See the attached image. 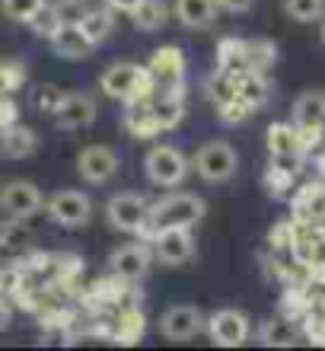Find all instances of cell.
Segmentation results:
<instances>
[{
	"mask_svg": "<svg viewBox=\"0 0 325 351\" xmlns=\"http://www.w3.org/2000/svg\"><path fill=\"white\" fill-rule=\"evenodd\" d=\"M99 86H103L105 96L121 99L125 106H128V102L150 99V96L157 93V84H153L150 71L134 64V61H118V64L105 67L103 77H99Z\"/></svg>",
	"mask_w": 325,
	"mask_h": 351,
	"instance_id": "cell-1",
	"label": "cell"
},
{
	"mask_svg": "<svg viewBox=\"0 0 325 351\" xmlns=\"http://www.w3.org/2000/svg\"><path fill=\"white\" fill-rule=\"evenodd\" d=\"M207 204L205 198H198L192 192H179V195H163L157 204H150L147 214V240L150 233L159 227H198L205 221Z\"/></svg>",
	"mask_w": 325,
	"mask_h": 351,
	"instance_id": "cell-2",
	"label": "cell"
},
{
	"mask_svg": "<svg viewBox=\"0 0 325 351\" xmlns=\"http://www.w3.org/2000/svg\"><path fill=\"white\" fill-rule=\"evenodd\" d=\"M192 167H195V173L201 176L205 182L220 185V182H226V179H233L236 167H239V157H236V150H233L226 141H207V144L198 147Z\"/></svg>",
	"mask_w": 325,
	"mask_h": 351,
	"instance_id": "cell-3",
	"label": "cell"
},
{
	"mask_svg": "<svg viewBox=\"0 0 325 351\" xmlns=\"http://www.w3.org/2000/svg\"><path fill=\"white\" fill-rule=\"evenodd\" d=\"M144 173H147V179L153 185H159V189H176V185L185 182L188 160L182 150L169 147V144H157V147L144 157Z\"/></svg>",
	"mask_w": 325,
	"mask_h": 351,
	"instance_id": "cell-4",
	"label": "cell"
},
{
	"mask_svg": "<svg viewBox=\"0 0 325 351\" xmlns=\"http://www.w3.org/2000/svg\"><path fill=\"white\" fill-rule=\"evenodd\" d=\"M147 243L153 250V259L163 262V265H185L195 256L192 227H159V230L150 233Z\"/></svg>",
	"mask_w": 325,
	"mask_h": 351,
	"instance_id": "cell-5",
	"label": "cell"
},
{
	"mask_svg": "<svg viewBox=\"0 0 325 351\" xmlns=\"http://www.w3.org/2000/svg\"><path fill=\"white\" fill-rule=\"evenodd\" d=\"M147 214H150V204L138 192H118V195H112L109 204H105V217L121 233H140V237H147Z\"/></svg>",
	"mask_w": 325,
	"mask_h": 351,
	"instance_id": "cell-6",
	"label": "cell"
},
{
	"mask_svg": "<svg viewBox=\"0 0 325 351\" xmlns=\"http://www.w3.org/2000/svg\"><path fill=\"white\" fill-rule=\"evenodd\" d=\"M45 211L57 227H70V230H77V227H83V223L90 221L93 202H90V195L80 192V189H61V192H55L45 202Z\"/></svg>",
	"mask_w": 325,
	"mask_h": 351,
	"instance_id": "cell-7",
	"label": "cell"
},
{
	"mask_svg": "<svg viewBox=\"0 0 325 351\" xmlns=\"http://www.w3.org/2000/svg\"><path fill=\"white\" fill-rule=\"evenodd\" d=\"M205 332L220 348H239L249 339V316L242 310H236V306H223V310H214L207 316Z\"/></svg>",
	"mask_w": 325,
	"mask_h": 351,
	"instance_id": "cell-8",
	"label": "cell"
},
{
	"mask_svg": "<svg viewBox=\"0 0 325 351\" xmlns=\"http://www.w3.org/2000/svg\"><path fill=\"white\" fill-rule=\"evenodd\" d=\"M205 313L198 310V306H169V310H163V316H159V335L166 339V342H192L198 332H205Z\"/></svg>",
	"mask_w": 325,
	"mask_h": 351,
	"instance_id": "cell-9",
	"label": "cell"
},
{
	"mask_svg": "<svg viewBox=\"0 0 325 351\" xmlns=\"http://www.w3.org/2000/svg\"><path fill=\"white\" fill-rule=\"evenodd\" d=\"M42 189L36 182H29V179H13V182L3 185V192H0V211L7 214V217H19V221H26L32 214L42 211Z\"/></svg>",
	"mask_w": 325,
	"mask_h": 351,
	"instance_id": "cell-10",
	"label": "cell"
},
{
	"mask_svg": "<svg viewBox=\"0 0 325 351\" xmlns=\"http://www.w3.org/2000/svg\"><path fill=\"white\" fill-rule=\"evenodd\" d=\"M185 51L179 45H163L153 51V58H150V77H153V84H157V90H179V86L185 84Z\"/></svg>",
	"mask_w": 325,
	"mask_h": 351,
	"instance_id": "cell-11",
	"label": "cell"
},
{
	"mask_svg": "<svg viewBox=\"0 0 325 351\" xmlns=\"http://www.w3.org/2000/svg\"><path fill=\"white\" fill-rule=\"evenodd\" d=\"M118 163H121L118 154L105 147V144H93V147H83L77 154V173L90 185H105L109 179H115Z\"/></svg>",
	"mask_w": 325,
	"mask_h": 351,
	"instance_id": "cell-12",
	"label": "cell"
},
{
	"mask_svg": "<svg viewBox=\"0 0 325 351\" xmlns=\"http://www.w3.org/2000/svg\"><path fill=\"white\" fill-rule=\"evenodd\" d=\"M150 262H153V250L147 243H128L109 256V271L121 281H138L150 271Z\"/></svg>",
	"mask_w": 325,
	"mask_h": 351,
	"instance_id": "cell-13",
	"label": "cell"
},
{
	"mask_svg": "<svg viewBox=\"0 0 325 351\" xmlns=\"http://www.w3.org/2000/svg\"><path fill=\"white\" fill-rule=\"evenodd\" d=\"M51 119L61 131H83L96 121V102L83 93H64V99H61Z\"/></svg>",
	"mask_w": 325,
	"mask_h": 351,
	"instance_id": "cell-14",
	"label": "cell"
},
{
	"mask_svg": "<svg viewBox=\"0 0 325 351\" xmlns=\"http://www.w3.org/2000/svg\"><path fill=\"white\" fill-rule=\"evenodd\" d=\"M51 42V51H55L57 58H64V61H83L90 51H93V42L83 36V29L77 26V23H61V26L55 29V36L48 38Z\"/></svg>",
	"mask_w": 325,
	"mask_h": 351,
	"instance_id": "cell-15",
	"label": "cell"
},
{
	"mask_svg": "<svg viewBox=\"0 0 325 351\" xmlns=\"http://www.w3.org/2000/svg\"><path fill=\"white\" fill-rule=\"evenodd\" d=\"M300 319L290 316H271L259 326V342L265 348H294L303 339V326H297Z\"/></svg>",
	"mask_w": 325,
	"mask_h": 351,
	"instance_id": "cell-16",
	"label": "cell"
},
{
	"mask_svg": "<svg viewBox=\"0 0 325 351\" xmlns=\"http://www.w3.org/2000/svg\"><path fill=\"white\" fill-rule=\"evenodd\" d=\"M268 154H271V160H281V163L294 167V160L303 154L294 121H274L268 128Z\"/></svg>",
	"mask_w": 325,
	"mask_h": 351,
	"instance_id": "cell-17",
	"label": "cell"
},
{
	"mask_svg": "<svg viewBox=\"0 0 325 351\" xmlns=\"http://www.w3.org/2000/svg\"><path fill=\"white\" fill-rule=\"evenodd\" d=\"M38 147L36 131L26 128V125H3L0 128V157L3 160H26L32 157Z\"/></svg>",
	"mask_w": 325,
	"mask_h": 351,
	"instance_id": "cell-18",
	"label": "cell"
},
{
	"mask_svg": "<svg viewBox=\"0 0 325 351\" xmlns=\"http://www.w3.org/2000/svg\"><path fill=\"white\" fill-rule=\"evenodd\" d=\"M150 112L163 131L176 128L179 121L185 119V99H182V86L179 90H157L150 96Z\"/></svg>",
	"mask_w": 325,
	"mask_h": 351,
	"instance_id": "cell-19",
	"label": "cell"
},
{
	"mask_svg": "<svg viewBox=\"0 0 325 351\" xmlns=\"http://www.w3.org/2000/svg\"><path fill=\"white\" fill-rule=\"evenodd\" d=\"M172 13L185 29H211L220 7H217V0H176Z\"/></svg>",
	"mask_w": 325,
	"mask_h": 351,
	"instance_id": "cell-20",
	"label": "cell"
},
{
	"mask_svg": "<svg viewBox=\"0 0 325 351\" xmlns=\"http://www.w3.org/2000/svg\"><path fill=\"white\" fill-rule=\"evenodd\" d=\"M233 80H236V96L242 102H249L252 109H261L271 96V84L268 77L261 74V71H233Z\"/></svg>",
	"mask_w": 325,
	"mask_h": 351,
	"instance_id": "cell-21",
	"label": "cell"
},
{
	"mask_svg": "<svg viewBox=\"0 0 325 351\" xmlns=\"http://www.w3.org/2000/svg\"><path fill=\"white\" fill-rule=\"evenodd\" d=\"M290 119H294L297 128H325V93H319V90L303 93L294 102Z\"/></svg>",
	"mask_w": 325,
	"mask_h": 351,
	"instance_id": "cell-22",
	"label": "cell"
},
{
	"mask_svg": "<svg viewBox=\"0 0 325 351\" xmlns=\"http://www.w3.org/2000/svg\"><path fill=\"white\" fill-rule=\"evenodd\" d=\"M77 26L83 29V36L93 42V45H103L105 38L112 36V29H115V10L105 3V7H90L80 13L77 19Z\"/></svg>",
	"mask_w": 325,
	"mask_h": 351,
	"instance_id": "cell-23",
	"label": "cell"
},
{
	"mask_svg": "<svg viewBox=\"0 0 325 351\" xmlns=\"http://www.w3.org/2000/svg\"><path fill=\"white\" fill-rule=\"evenodd\" d=\"M125 128L134 134V138H157L159 125L153 119V112H150V99H140V102H128V115H125Z\"/></svg>",
	"mask_w": 325,
	"mask_h": 351,
	"instance_id": "cell-24",
	"label": "cell"
},
{
	"mask_svg": "<svg viewBox=\"0 0 325 351\" xmlns=\"http://www.w3.org/2000/svg\"><path fill=\"white\" fill-rule=\"evenodd\" d=\"M131 19L144 32H159L169 23V3L166 0H140L134 13H131Z\"/></svg>",
	"mask_w": 325,
	"mask_h": 351,
	"instance_id": "cell-25",
	"label": "cell"
},
{
	"mask_svg": "<svg viewBox=\"0 0 325 351\" xmlns=\"http://www.w3.org/2000/svg\"><path fill=\"white\" fill-rule=\"evenodd\" d=\"M29 246H32V230L19 217H13V221H7L0 227V252L3 256H19Z\"/></svg>",
	"mask_w": 325,
	"mask_h": 351,
	"instance_id": "cell-26",
	"label": "cell"
},
{
	"mask_svg": "<svg viewBox=\"0 0 325 351\" xmlns=\"http://www.w3.org/2000/svg\"><path fill=\"white\" fill-rule=\"evenodd\" d=\"M144 332H147V319H144V313H140L138 306H131V310H121L118 326H115L112 339L121 345H134V342H140Z\"/></svg>",
	"mask_w": 325,
	"mask_h": 351,
	"instance_id": "cell-27",
	"label": "cell"
},
{
	"mask_svg": "<svg viewBox=\"0 0 325 351\" xmlns=\"http://www.w3.org/2000/svg\"><path fill=\"white\" fill-rule=\"evenodd\" d=\"M278 61V45L271 38H249L246 42V71H268Z\"/></svg>",
	"mask_w": 325,
	"mask_h": 351,
	"instance_id": "cell-28",
	"label": "cell"
},
{
	"mask_svg": "<svg viewBox=\"0 0 325 351\" xmlns=\"http://www.w3.org/2000/svg\"><path fill=\"white\" fill-rule=\"evenodd\" d=\"M217 67L220 71H242L246 67V38L226 36L217 42Z\"/></svg>",
	"mask_w": 325,
	"mask_h": 351,
	"instance_id": "cell-29",
	"label": "cell"
},
{
	"mask_svg": "<svg viewBox=\"0 0 325 351\" xmlns=\"http://www.w3.org/2000/svg\"><path fill=\"white\" fill-rule=\"evenodd\" d=\"M290 185H294V167L281 163V160H271L268 173H265V189H268L271 195L284 198V195L290 192Z\"/></svg>",
	"mask_w": 325,
	"mask_h": 351,
	"instance_id": "cell-30",
	"label": "cell"
},
{
	"mask_svg": "<svg viewBox=\"0 0 325 351\" xmlns=\"http://www.w3.org/2000/svg\"><path fill=\"white\" fill-rule=\"evenodd\" d=\"M284 13L297 23H316L325 13V0H284Z\"/></svg>",
	"mask_w": 325,
	"mask_h": 351,
	"instance_id": "cell-31",
	"label": "cell"
},
{
	"mask_svg": "<svg viewBox=\"0 0 325 351\" xmlns=\"http://www.w3.org/2000/svg\"><path fill=\"white\" fill-rule=\"evenodd\" d=\"M61 23H64V16H61V13H57V7H51V3H45V7L38 10L36 16L29 19V26L36 29L38 36H45V38L55 36V29L61 26Z\"/></svg>",
	"mask_w": 325,
	"mask_h": 351,
	"instance_id": "cell-32",
	"label": "cell"
},
{
	"mask_svg": "<svg viewBox=\"0 0 325 351\" xmlns=\"http://www.w3.org/2000/svg\"><path fill=\"white\" fill-rule=\"evenodd\" d=\"M61 99H64V93L57 90V86L51 84H42L32 90V109L36 112H48V115H55V109L61 106Z\"/></svg>",
	"mask_w": 325,
	"mask_h": 351,
	"instance_id": "cell-33",
	"label": "cell"
},
{
	"mask_svg": "<svg viewBox=\"0 0 325 351\" xmlns=\"http://www.w3.org/2000/svg\"><path fill=\"white\" fill-rule=\"evenodd\" d=\"M0 7H3V13H7L10 19H16V23H29L38 10L45 7V0H0Z\"/></svg>",
	"mask_w": 325,
	"mask_h": 351,
	"instance_id": "cell-34",
	"label": "cell"
},
{
	"mask_svg": "<svg viewBox=\"0 0 325 351\" xmlns=\"http://www.w3.org/2000/svg\"><path fill=\"white\" fill-rule=\"evenodd\" d=\"M300 240V227L294 221H281L271 227L268 233V243H271V250H290L294 243Z\"/></svg>",
	"mask_w": 325,
	"mask_h": 351,
	"instance_id": "cell-35",
	"label": "cell"
},
{
	"mask_svg": "<svg viewBox=\"0 0 325 351\" xmlns=\"http://www.w3.org/2000/svg\"><path fill=\"white\" fill-rule=\"evenodd\" d=\"M23 285H26V271L19 265L0 268V297H19Z\"/></svg>",
	"mask_w": 325,
	"mask_h": 351,
	"instance_id": "cell-36",
	"label": "cell"
},
{
	"mask_svg": "<svg viewBox=\"0 0 325 351\" xmlns=\"http://www.w3.org/2000/svg\"><path fill=\"white\" fill-rule=\"evenodd\" d=\"M252 106L249 102H242L239 96H233L230 102H223V106H217V115H220V121H226V125H239V121H246L252 115Z\"/></svg>",
	"mask_w": 325,
	"mask_h": 351,
	"instance_id": "cell-37",
	"label": "cell"
},
{
	"mask_svg": "<svg viewBox=\"0 0 325 351\" xmlns=\"http://www.w3.org/2000/svg\"><path fill=\"white\" fill-rule=\"evenodd\" d=\"M217 7L226 10V13H246V10L255 7V0H217Z\"/></svg>",
	"mask_w": 325,
	"mask_h": 351,
	"instance_id": "cell-38",
	"label": "cell"
},
{
	"mask_svg": "<svg viewBox=\"0 0 325 351\" xmlns=\"http://www.w3.org/2000/svg\"><path fill=\"white\" fill-rule=\"evenodd\" d=\"M13 119H16L13 102H10V99H0V128H3V125H13Z\"/></svg>",
	"mask_w": 325,
	"mask_h": 351,
	"instance_id": "cell-39",
	"label": "cell"
},
{
	"mask_svg": "<svg viewBox=\"0 0 325 351\" xmlns=\"http://www.w3.org/2000/svg\"><path fill=\"white\" fill-rule=\"evenodd\" d=\"M105 3H109V7L115 10V13H128V16H131V13H134V7H138L140 0H105Z\"/></svg>",
	"mask_w": 325,
	"mask_h": 351,
	"instance_id": "cell-40",
	"label": "cell"
},
{
	"mask_svg": "<svg viewBox=\"0 0 325 351\" xmlns=\"http://www.w3.org/2000/svg\"><path fill=\"white\" fill-rule=\"evenodd\" d=\"M10 319H13V313H10V304L3 300V297H0V332H3V329L10 326Z\"/></svg>",
	"mask_w": 325,
	"mask_h": 351,
	"instance_id": "cell-41",
	"label": "cell"
},
{
	"mask_svg": "<svg viewBox=\"0 0 325 351\" xmlns=\"http://www.w3.org/2000/svg\"><path fill=\"white\" fill-rule=\"evenodd\" d=\"M322 42H325V26H322Z\"/></svg>",
	"mask_w": 325,
	"mask_h": 351,
	"instance_id": "cell-42",
	"label": "cell"
}]
</instances>
